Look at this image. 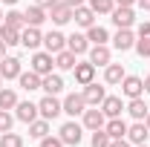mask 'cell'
<instances>
[{"instance_id": "6da1fadb", "label": "cell", "mask_w": 150, "mask_h": 147, "mask_svg": "<svg viewBox=\"0 0 150 147\" xmlns=\"http://www.w3.org/2000/svg\"><path fill=\"white\" fill-rule=\"evenodd\" d=\"M38 112H40V118L52 121V118H58L64 112V101H58V95H43L38 101Z\"/></svg>"}, {"instance_id": "7a4b0ae2", "label": "cell", "mask_w": 150, "mask_h": 147, "mask_svg": "<svg viewBox=\"0 0 150 147\" xmlns=\"http://www.w3.org/2000/svg\"><path fill=\"white\" fill-rule=\"evenodd\" d=\"M58 136H61L64 144L78 147V144H81V139H84V124H78V121H67L64 127L58 130Z\"/></svg>"}, {"instance_id": "3957f363", "label": "cell", "mask_w": 150, "mask_h": 147, "mask_svg": "<svg viewBox=\"0 0 150 147\" xmlns=\"http://www.w3.org/2000/svg\"><path fill=\"white\" fill-rule=\"evenodd\" d=\"M52 66H55V55H49L46 49H43V52H38V49H35V55H32V61H29V69L43 78V75L52 72Z\"/></svg>"}, {"instance_id": "277c9868", "label": "cell", "mask_w": 150, "mask_h": 147, "mask_svg": "<svg viewBox=\"0 0 150 147\" xmlns=\"http://www.w3.org/2000/svg\"><path fill=\"white\" fill-rule=\"evenodd\" d=\"M110 20L115 29H130L136 23V12H133V6H115L110 12Z\"/></svg>"}, {"instance_id": "5b68a950", "label": "cell", "mask_w": 150, "mask_h": 147, "mask_svg": "<svg viewBox=\"0 0 150 147\" xmlns=\"http://www.w3.org/2000/svg\"><path fill=\"white\" fill-rule=\"evenodd\" d=\"M87 55H90V64L93 66H107L112 61V52H110L107 43H90V52Z\"/></svg>"}, {"instance_id": "8992f818", "label": "cell", "mask_w": 150, "mask_h": 147, "mask_svg": "<svg viewBox=\"0 0 150 147\" xmlns=\"http://www.w3.org/2000/svg\"><path fill=\"white\" fill-rule=\"evenodd\" d=\"M40 43H43L40 26H23V29H20V46H26V49H32V52H35Z\"/></svg>"}, {"instance_id": "52a82bcc", "label": "cell", "mask_w": 150, "mask_h": 147, "mask_svg": "<svg viewBox=\"0 0 150 147\" xmlns=\"http://www.w3.org/2000/svg\"><path fill=\"white\" fill-rule=\"evenodd\" d=\"M72 6H69V3H64V0H58L55 6H52V9H49V20H52V23H55V26H64V23H69V20H72Z\"/></svg>"}, {"instance_id": "ba28073f", "label": "cell", "mask_w": 150, "mask_h": 147, "mask_svg": "<svg viewBox=\"0 0 150 147\" xmlns=\"http://www.w3.org/2000/svg\"><path fill=\"white\" fill-rule=\"evenodd\" d=\"M20 72H23V64H20V58L6 55L3 61H0V78L12 81V78H20Z\"/></svg>"}, {"instance_id": "9c48e42d", "label": "cell", "mask_w": 150, "mask_h": 147, "mask_svg": "<svg viewBox=\"0 0 150 147\" xmlns=\"http://www.w3.org/2000/svg\"><path fill=\"white\" fill-rule=\"evenodd\" d=\"M121 92H124L127 98H139V95H144V78H139V75H124V81H121Z\"/></svg>"}, {"instance_id": "30bf717a", "label": "cell", "mask_w": 150, "mask_h": 147, "mask_svg": "<svg viewBox=\"0 0 150 147\" xmlns=\"http://www.w3.org/2000/svg\"><path fill=\"white\" fill-rule=\"evenodd\" d=\"M43 46H46V52H49V55H58L61 49H67V35H64V32H58V29H52V32H46V35H43Z\"/></svg>"}, {"instance_id": "8fae6325", "label": "cell", "mask_w": 150, "mask_h": 147, "mask_svg": "<svg viewBox=\"0 0 150 147\" xmlns=\"http://www.w3.org/2000/svg\"><path fill=\"white\" fill-rule=\"evenodd\" d=\"M81 95H84V101H87V107H101V101H104V98H107V90H104V87H101V84H87V87H84V92H81Z\"/></svg>"}, {"instance_id": "7c38bea8", "label": "cell", "mask_w": 150, "mask_h": 147, "mask_svg": "<svg viewBox=\"0 0 150 147\" xmlns=\"http://www.w3.org/2000/svg\"><path fill=\"white\" fill-rule=\"evenodd\" d=\"M81 124L87 130H101L104 124H107V115L101 112V107H93V110H84V115H81Z\"/></svg>"}, {"instance_id": "4fadbf2b", "label": "cell", "mask_w": 150, "mask_h": 147, "mask_svg": "<svg viewBox=\"0 0 150 147\" xmlns=\"http://www.w3.org/2000/svg\"><path fill=\"white\" fill-rule=\"evenodd\" d=\"M38 115V104H32V101H18V107H15V118L18 121H23V124H32Z\"/></svg>"}, {"instance_id": "5bb4252c", "label": "cell", "mask_w": 150, "mask_h": 147, "mask_svg": "<svg viewBox=\"0 0 150 147\" xmlns=\"http://www.w3.org/2000/svg\"><path fill=\"white\" fill-rule=\"evenodd\" d=\"M72 75H75V84L87 87V84H93V81H95V66L90 64V61H84V64H75Z\"/></svg>"}, {"instance_id": "9a60e30c", "label": "cell", "mask_w": 150, "mask_h": 147, "mask_svg": "<svg viewBox=\"0 0 150 147\" xmlns=\"http://www.w3.org/2000/svg\"><path fill=\"white\" fill-rule=\"evenodd\" d=\"M84 110H87V101H84V95H78V92H72V95H67L64 98V112L67 115H84Z\"/></svg>"}, {"instance_id": "2e32d148", "label": "cell", "mask_w": 150, "mask_h": 147, "mask_svg": "<svg viewBox=\"0 0 150 147\" xmlns=\"http://www.w3.org/2000/svg\"><path fill=\"white\" fill-rule=\"evenodd\" d=\"M101 112H104L107 118H118V115L124 112V104H121V95H107V98L101 101Z\"/></svg>"}, {"instance_id": "e0dca14e", "label": "cell", "mask_w": 150, "mask_h": 147, "mask_svg": "<svg viewBox=\"0 0 150 147\" xmlns=\"http://www.w3.org/2000/svg\"><path fill=\"white\" fill-rule=\"evenodd\" d=\"M147 136H150V130L144 121H136V124L127 127V141L130 144H147Z\"/></svg>"}, {"instance_id": "ac0fdd59", "label": "cell", "mask_w": 150, "mask_h": 147, "mask_svg": "<svg viewBox=\"0 0 150 147\" xmlns=\"http://www.w3.org/2000/svg\"><path fill=\"white\" fill-rule=\"evenodd\" d=\"M127 121L118 115V118H107V124H104V130H107V136L110 139H127Z\"/></svg>"}, {"instance_id": "d6986e66", "label": "cell", "mask_w": 150, "mask_h": 147, "mask_svg": "<svg viewBox=\"0 0 150 147\" xmlns=\"http://www.w3.org/2000/svg\"><path fill=\"white\" fill-rule=\"evenodd\" d=\"M40 90L46 92V95H58V92H64V78L55 75V72L43 75V78H40Z\"/></svg>"}, {"instance_id": "ffe728a7", "label": "cell", "mask_w": 150, "mask_h": 147, "mask_svg": "<svg viewBox=\"0 0 150 147\" xmlns=\"http://www.w3.org/2000/svg\"><path fill=\"white\" fill-rule=\"evenodd\" d=\"M112 46H115L118 52H127V49H133V46H136V35H133L130 29H118V32H115V37H112Z\"/></svg>"}, {"instance_id": "44dd1931", "label": "cell", "mask_w": 150, "mask_h": 147, "mask_svg": "<svg viewBox=\"0 0 150 147\" xmlns=\"http://www.w3.org/2000/svg\"><path fill=\"white\" fill-rule=\"evenodd\" d=\"M67 49L69 52H75V55H87L90 52V40H87V35H69L67 37Z\"/></svg>"}, {"instance_id": "7402d4cb", "label": "cell", "mask_w": 150, "mask_h": 147, "mask_svg": "<svg viewBox=\"0 0 150 147\" xmlns=\"http://www.w3.org/2000/svg\"><path fill=\"white\" fill-rule=\"evenodd\" d=\"M72 20L78 23V26L90 29V26L95 23V12L90 9V6H75V12H72Z\"/></svg>"}, {"instance_id": "603a6c76", "label": "cell", "mask_w": 150, "mask_h": 147, "mask_svg": "<svg viewBox=\"0 0 150 147\" xmlns=\"http://www.w3.org/2000/svg\"><path fill=\"white\" fill-rule=\"evenodd\" d=\"M23 15H26V26H40L43 20H49V12H46L43 6H38V3H35V6H29Z\"/></svg>"}, {"instance_id": "cb8c5ba5", "label": "cell", "mask_w": 150, "mask_h": 147, "mask_svg": "<svg viewBox=\"0 0 150 147\" xmlns=\"http://www.w3.org/2000/svg\"><path fill=\"white\" fill-rule=\"evenodd\" d=\"M124 110L130 112L133 118H136V121H144V118H147V104H144V98H142V95H139V98H130V104H127V107H124Z\"/></svg>"}, {"instance_id": "d4e9b609", "label": "cell", "mask_w": 150, "mask_h": 147, "mask_svg": "<svg viewBox=\"0 0 150 147\" xmlns=\"http://www.w3.org/2000/svg\"><path fill=\"white\" fill-rule=\"evenodd\" d=\"M124 66H121V64H107V66H104V81H107V84H121V81H124Z\"/></svg>"}, {"instance_id": "484cf974", "label": "cell", "mask_w": 150, "mask_h": 147, "mask_svg": "<svg viewBox=\"0 0 150 147\" xmlns=\"http://www.w3.org/2000/svg\"><path fill=\"white\" fill-rule=\"evenodd\" d=\"M18 84H20V90H26V92H35V90H40V75L38 72H20V78H18Z\"/></svg>"}, {"instance_id": "4316f807", "label": "cell", "mask_w": 150, "mask_h": 147, "mask_svg": "<svg viewBox=\"0 0 150 147\" xmlns=\"http://www.w3.org/2000/svg\"><path fill=\"white\" fill-rule=\"evenodd\" d=\"M75 58H78L75 52H69V49H61V52L55 55V66H58V69H64V72H69V69H75V64H78Z\"/></svg>"}, {"instance_id": "83f0119b", "label": "cell", "mask_w": 150, "mask_h": 147, "mask_svg": "<svg viewBox=\"0 0 150 147\" xmlns=\"http://www.w3.org/2000/svg\"><path fill=\"white\" fill-rule=\"evenodd\" d=\"M0 40H3L6 46H18L20 43V29H12V26L0 23Z\"/></svg>"}, {"instance_id": "f1b7e54d", "label": "cell", "mask_w": 150, "mask_h": 147, "mask_svg": "<svg viewBox=\"0 0 150 147\" xmlns=\"http://www.w3.org/2000/svg\"><path fill=\"white\" fill-rule=\"evenodd\" d=\"M87 40H90V43H107V40H110V32H107L104 26L93 23V26L87 29Z\"/></svg>"}, {"instance_id": "f546056e", "label": "cell", "mask_w": 150, "mask_h": 147, "mask_svg": "<svg viewBox=\"0 0 150 147\" xmlns=\"http://www.w3.org/2000/svg\"><path fill=\"white\" fill-rule=\"evenodd\" d=\"M3 23H6V26H12V29H23V26H26V15L18 12V9H12V12H6V15H3Z\"/></svg>"}, {"instance_id": "4dcf8cb0", "label": "cell", "mask_w": 150, "mask_h": 147, "mask_svg": "<svg viewBox=\"0 0 150 147\" xmlns=\"http://www.w3.org/2000/svg\"><path fill=\"white\" fill-rule=\"evenodd\" d=\"M29 136L38 139V141H40L43 136H49V121H46V118H35V121L29 124Z\"/></svg>"}, {"instance_id": "1f68e13d", "label": "cell", "mask_w": 150, "mask_h": 147, "mask_svg": "<svg viewBox=\"0 0 150 147\" xmlns=\"http://www.w3.org/2000/svg\"><path fill=\"white\" fill-rule=\"evenodd\" d=\"M18 107V92L0 87V110H15Z\"/></svg>"}, {"instance_id": "d6a6232c", "label": "cell", "mask_w": 150, "mask_h": 147, "mask_svg": "<svg viewBox=\"0 0 150 147\" xmlns=\"http://www.w3.org/2000/svg\"><path fill=\"white\" fill-rule=\"evenodd\" d=\"M90 9L95 15H110L115 9V0H90Z\"/></svg>"}, {"instance_id": "836d02e7", "label": "cell", "mask_w": 150, "mask_h": 147, "mask_svg": "<svg viewBox=\"0 0 150 147\" xmlns=\"http://www.w3.org/2000/svg\"><path fill=\"white\" fill-rule=\"evenodd\" d=\"M0 147H23V139H20L18 133H0Z\"/></svg>"}, {"instance_id": "e575fe53", "label": "cell", "mask_w": 150, "mask_h": 147, "mask_svg": "<svg viewBox=\"0 0 150 147\" xmlns=\"http://www.w3.org/2000/svg\"><path fill=\"white\" fill-rule=\"evenodd\" d=\"M93 147H110V136H107V130H93Z\"/></svg>"}, {"instance_id": "d590c367", "label": "cell", "mask_w": 150, "mask_h": 147, "mask_svg": "<svg viewBox=\"0 0 150 147\" xmlns=\"http://www.w3.org/2000/svg\"><path fill=\"white\" fill-rule=\"evenodd\" d=\"M133 49H136V52H139L142 58H150V37H139Z\"/></svg>"}, {"instance_id": "8d00e7d4", "label": "cell", "mask_w": 150, "mask_h": 147, "mask_svg": "<svg viewBox=\"0 0 150 147\" xmlns=\"http://www.w3.org/2000/svg\"><path fill=\"white\" fill-rule=\"evenodd\" d=\"M12 124H15V118L9 115V110H0V133H9Z\"/></svg>"}, {"instance_id": "74e56055", "label": "cell", "mask_w": 150, "mask_h": 147, "mask_svg": "<svg viewBox=\"0 0 150 147\" xmlns=\"http://www.w3.org/2000/svg\"><path fill=\"white\" fill-rule=\"evenodd\" d=\"M40 147H67L61 141V136H43L40 139Z\"/></svg>"}, {"instance_id": "f35d334b", "label": "cell", "mask_w": 150, "mask_h": 147, "mask_svg": "<svg viewBox=\"0 0 150 147\" xmlns=\"http://www.w3.org/2000/svg\"><path fill=\"white\" fill-rule=\"evenodd\" d=\"M139 37H150V23H147V20L139 26Z\"/></svg>"}, {"instance_id": "ab89813d", "label": "cell", "mask_w": 150, "mask_h": 147, "mask_svg": "<svg viewBox=\"0 0 150 147\" xmlns=\"http://www.w3.org/2000/svg\"><path fill=\"white\" fill-rule=\"evenodd\" d=\"M110 147H130L127 139H110Z\"/></svg>"}, {"instance_id": "60d3db41", "label": "cell", "mask_w": 150, "mask_h": 147, "mask_svg": "<svg viewBox=\"0 0 150 147\" xmlns=\"http://www.w3.org/2000/svg\"><path fill=\"white\" fill-rule=\"evenodd\" d=\"M38 6H43V9H46V12H49V9H52V6H55L58 0H35Z\"/></svg>"}, {"instance_id": "b9f144b4", "label": "cell", "mask_w": 150, "mask_h": 147, "mask_svg": "<svg viewBox=\"0 0 150 147\" xmlns=\"http://www.w3.org/2000/svg\"><path fill=\"white\" fill-rule=\"evenodd\" d=\"M139 0H115V6H136Z\"/></svg>"}, {"instance_id": "7bdbcfd3", "label": "cell", "mask_w": 150, "mask_h": 147, "mask_svg": "<svg viewBox=\"0 0 150 147\" xmlns=\"http://www.w3.org/2000/svg\"><path fill=\"white\" fill-rule=\"evenodd\" d=\"M6 49H9V46H6V43H3V40H0V61H3V58H6Z\"/></svg>"}, {"instance_id": "ee69618b", "label": "cell", "mask_w": 150, "mask_h": 147, "mask_svg": "<svg viewBox=\"0 0 150 147\" xmlns=\"http://www.w3.org/2000/svg\"><path fill=\"white\" fill-rule=\"evenodd\" d=\"M64 3H69L72 9H75V6H84V0H64Z\"/></svg>"}, {"instance_id": "f6af8a7d", "label": "cell", "mask_w": 150, "mask_h": 147, "mask_svg": "<svg viewBox=\"0 0 150 147\" xmlns=\"http://www.w3.org/2000/svg\"><path fill=\"white\" fill-rule=\"evenodd\" d=\"M139 6H142L144 12H150V0H139Z\"/></svg>"}, {"instance_id": "bcb514c9", "label": "cell", "mask_w": 150, "mask_h": 147, "mask_svg": "<svg viewBox=\"0 0 150 147\" xmlns=\"http://www.w3.org/2000/svg\"><path fill=\"white\" fill-rule=\"evenodd\" d=\"M144 92H150V75L144 78Z\"/></svg>"}, {"instance_id": "7dc6e473", "label": "cell", "mask_w": 150, "mask_h": 147, "mask_svg": "<svg viewBox=\"0 0 150 147\" xmlns=\"http://www.w3.org/2000/svg\"><path fill=\"white\" fill-rule=\"evenodd\" d=\"M0 3H6V6H15V3H18V0H0Z\"/></svg>"}, {"instance_id": "c3c4849f", "label": "cell", "mask_w": 150, "mask_h": 147, "mask_svg": "<svg viewBox=\"0 0 150 147\" xmlns=\"http://www.w3.org/2000/svg\"><path fill=\"white\" fill-rule=\"evenodd\" d=\"M144 124H147V130H150V112H147V118H144Z\"/></svg>"}, {"instance_id": "681fc988", "label": "cell", "mask_w": 150, "mask_h": 147, "mask_svg": "<svg viewBox=\"0 0 150 147\" xmlns=\"http://www.w3.org/2000/svg\"><path fill=\"white\" fill-rule=\"evenodd\" d=\"M0 23H3V9H0Z\"/></svg>"}, {"instance_id": "f907efd6", "label": "cell", "mask_w": 150, "mask_h": 147, "mask_svg": "<svg viewBox=\"0 0 150 147\" xmlns=\"http://www.w3.org/2000/svg\"><path fill=\"white\" fill-rule=\"evenodd\" d=\"M136 147H147V144H136Z\"/></svg>"}, {"instance_id": "816d5d0a", "label": "cell", "mask_w": 150, "mask_h": 147, "mask_svg": "<svg viewBox=\"0 0 150 147\" xmlns=\"http://www.w3.org/2000/svg\"><path fill=\"white\" fill-rule=\"evenodd\" d=\"M0 87H3V78H0Z\"/></svg>"}]
</instances>
